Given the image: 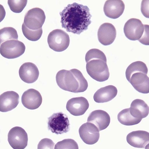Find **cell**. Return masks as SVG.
I'll list each match as a JSON object with an SVG mask.
<instances>
[{
  "mask_svg": "<svg viewBox=\"0 0 149 149\" xmlns=\"http://www.w3.org/2000/svg\"><path fill=\"white\" fill-rule=\"evenodd\" d=\"M60 15L62 27L67 32L78 35L88 30L92 22L88 7L76 3L68 4Z\"/></svg>",
  "mask_w": 149,
  "mask_h": 149,
  "instance_id": "cell-1",
  "label": "cell"
},
{
  "mask_svg": "<svg viewBox=\"0 0 149 149\" xmlns=\"http://www.w3.org/2000/svg\"><path fill=\"white\" fill-rule=\"evenodd\" d=\"M56 79L57 85L65 91L77 93L84 92L88 88L86 79L77 69L60 70L57 73Z\"/></svg>",
  "mask_w": 149,
  "mask_h": 149,
  "instance_id": "cell-2",
  "label": "cell"
},
{
  "mask_svg": "<svg viewBox=\"0 0 149 149\" xmlns=\"http://www.w3.org/2000/svg\"><path fill=\"white\" fill-rule=\"evenodd\" d=\"M148 72L146 65L141 61L132 63L126 69V79L138 92L143 94L149 93Z\"/></svg>",
  "mask_w": 149,
  "mask_h": 149,
  "instance_id": "cell-3",
  "label": "cell"
},
{
  "mask_svg": "<svg viewBox=\"0 0 149 149\" xmlns=\"http://www.w3.org/2000/svg\"><path fill=\"white\" fill-rule=\"evenodd\" d=\"M107 61L100 59H93L87 63V73L92 79L98 82L107 80L109 77Z\"/></svg>",
  "mask_w": 149,
  "mask_h": 149,
  "instance_id": "cell-4",
  "label": "cell"
},
{
  "mask_svg": "<svg viewBox=\"0 0 149 149\" xmlns=\"http://www.w3.org/2000/svg\"><path fill=\"white\" fill-rule=\"evenodd\" d=\"M49 47L56 52L66 50L70 44L68 34L63 30L56 29L49 33L47 38Z\"/></svg>",
  "mask_w": 149,
  "mask_h": 149,
  "instance_id": "cell-5",
  "label": "cell"
},
{
  "mask_svg": "<svg viewBox=\"0 0 149 149\" xmlns=\"http://www.w3.org/2000/svg\"><path fill=\"white\" fill-rule=\"evenodd\" d=\"M48 128L57 135L67 133L70 130L68 117L62 112L54 113L48 118Z\"/></svg>",
  "mask_w": 149,
  "mask_h": 149,
  "instance_id": "cell-6",
  "label": "cell"
},
{
  "mask_svg": "<svg viewBox=\"0 0 149 149\" xmlns=\"http://www.w3.org/2000/svg\"><path fill=\"white\" fill-rule=\"evenodd\" d=\"M25 46L22 42L16 40H10L1 45L0 52L1 55L8 59L19 58L24 54Z\"/></svg>",
  "mask_w": 149,
  "mask_h": 149,
  "instance_id": "cell-7",
  "label": "cell"
},
{
  "mask_svg": "<svg viewBox=\"0 0 149 149\" xmlns=\"http://www.w3.org/2000/svg\"><path fill=\"white\" fill-rule=\"evenodd\" d=\"M46 19L45 12L41 8L31 9L25 15L24 23L27 28L33 30L40 29Z\"/></svg>",
  "mask_w": 149,
  "mask_h": 149,
  "instance_id": "cell-8",
  "label": "cell"
},
{
  "mask_svg": "<svg viewBox=\"0 0 149 149\" xmlns=\"http://www.w3.org/2000/svg\"><path fill=\"white\" fill-rule=\"evenodd\" d=\"M28 139L27 132L19 126L13 128L8 132V141L13 149H25L28 144Z\"/></svg>",
  "mask_w": 149,
  "mask_h": 149,
  "instance_id": "cell-9",
  "label": "cell"
},
{
  "mask_svg": "<svg viewBox=\"0 0 149 149\" xmlns=\"http://www.w3.org/2000/svg\"><path fill=\"white\" fill-rule=\"evenodd\" d=\"M123 30L125 35L129 40L139 41L143 34L144 25L140 19L132 18L126 22Z\"/></svg>",
  "mask_w": 149,
  "mask_h": 149,
  "instance_id": "cell-10",
  "label": "cell"
},
{
  "mask_svg": "<svg viewBox=\"0 0 149 149\" xmlns=\"http://www.w3.org/2000/svg\"><path fill=\"white\" fill-rule=\"evenodd\" d=\"M81 139L86 144L93 145L97 143L100 138L98 129L93 123H87L82 125L79 129Z\"/></svg>",
  "mask_w": 149,
  "mask_h": 149,
  "instance_id": "cell-11",
  "label": "cell"
},
{
  "mask_svg": "<svg viewBox=\"0 0 149 149\" xmlns=\"http://www.w3.org/2000/svg\"><path fill=\"white\" fill-rule=\"evenodd\" d=\"M22 102L24 107L27 109L34 110L38 108L41 105L42 97L38 91L31 88L22 94Z\"/></svg>",
  "mask_w": 149,
  "mask_h": 149,
  "instance_id": "cell-12",
  "label": "cell"
},
{
  "mask_svg": "<svg viewBox=\"0 0 149 149\" xmlns=\"http://www.w3.org/2000/svg\"><path fill=\"white\" fill-rule=\"evenodd\" d=\"M116 34V30L113 25L105 23L99 27L97 32L98 39L102 45L108 46L113 42Z\"/></svg>",
  "mask_w": 149,
  "mask_h": 149,
  "instance_id": "cell-13",
  "label": "cell"
},
{
  "mask_svg": "<svg viewBox=\"0 0 149 149\" xmlns=\"http://www.w3.org/2000/svg\"><path fill=\"white\" fill-rule=\"evenodd\" d=\"M89 107L86 99L84 97L72 98L68 101L66 108L70 113L74 116L83 115Z\"/></svg>",
  "mask_w": 149,
  "mask_h": 149,
  "instance_id": "cell-14",
  "label": "cell"
},
{
  "mask_svg": "<svg viewBox=\"0 0 149 149\" xmlns=\"http://www.w3.org/2000/svg\"><path fill=\"white\" fill-rule=\"evenodd\" d=\"M127 142L135 148H148L149 144V133L145 131L138 130L130 132L126 137Z\"/></svg>",
  "mask_w": 149,
  "mask_h": 149,
  "instance_id": "cell-15",
  "label": "cell"
},
{
  "mask_svg": "<svg viewBox=\"0 0 149 149\" xmlns=\"http://www.w3.org/2000/svg\"><path fill=\"white\" fill-rule=\"evenodd\" d=\"M19 74L20 79L24 82L32 84L38 79L40 73L35 64L32 63L27 62L21 66Z\"/></svg>",
  "mask_w": 149,
  "mask_h": 149,
  "instance_id": "cell-16",
  "label": "cell"
},
{
  "mask_svg": "<svg viewBox=\"0 0 149 149\" xmlns=\"http://www.w3.org/2000/svg\"><path fill=\"white\" fill-rule=\"evenodd\" d=\"M19 96L14 91L6 92L0 96V111L6 112L12 110L19 104Z\"/></svg>",
  "mask_w": 149,
  "mask_h": 149,
  "instance_id": "cell-17",
  "label": "cell"
},
{
  "mask_svg": "<svg viewBox=\"0 0 149 149\" xmlns=\"http://www.w3.org/2000/svg\"><path fill=\"white\" fill-rule=\"evenodd\" d=\"M110 117L107 113L102 110L93 111L88 117V122L93 123L99 131L104 130L110 123Z\"/></svg>",
  "mask_w": 149,
  "mask_h": 149,
  "instance_id": "cell-18",
  "label": "cell"
},
{
  "mask_svg": "<svg viewBox=\"0 0 149 149\" xmlns=\"http://www.w3.org/2000/svg\"><path fill=\"white\" fill-rule=\"evenodd\" d=\"M125 8V4L122 1L108 0L105 3L104 11L107 17L116 19L123 14Z\"/></svg>",
  "mask_w": 149,
  "mask_h": 149,
  "instance_id": "cell-19",
  "label": "cell"
},
{
  "mask_svg": "<svg viewBox=\"0 0 149 149\" xmlns=\"http://www.w3.org/2000/svg\"><path fill=\"white\" fill-rule=\"evenodd\" d=\"M117 88L113 85L101 88L95 93L94 99L97 103L109 102L113 99L117 94Z\"/></svg>",
  "mask_w": 149,
  "mask_h": 149,
  "instance_id": "cell-20",
  "label": "cell"
},
{
  "mask_svg": "<svg viewBox=\"0 0 149 149\" xmlns=\"http://www.w3.org/2000/svg\"><path fill=\"white\" fill-rule=\"evenodd\" d=\"M131 114L135 118L141 119L148 116L149 107L144 101L136 99L132 102L130 108Z\"/></svg>",
  "mask_w": 149,
  "mask_h": 149,
  "instance_id": "cell-21",
  "label": "cell"
},
{
  "mask_svg": "<svg viewBox=\"0 0 149 149\" xmlns=\"http://www.w3.org/2000/svg\"><path fill=\"white\" fill-rule=\"evenodd\" d=\"M119 122L126 126H132L141 122V119L135 118L130 113V108L123 109L119 112L117 116Z\"/></svg>",
  "mask_w": 149,
  "mask_h": 149,
  "instance_id": "cell-22",
  "label": "cell"
},
{
  "mask_svg": "<svg viewBox=\"0 0 149 149\" xmlns=\"http://www.w3.org/2000/svg\"><path fill=\"white\" fill-rule=\"evenodd\" d=\"M18 40L17 31L12 27H5L1 29L0 31V40L1 45L7 40Z\"/></svg>",
  "mask_w": 149,
  "mask_h": 149,
  "instance_id": "cell-23",
  "label": "cell"
},
{
  "mask_svg": "<svg viewBox=\"0 0 149 149\" xmlns=\"http://www.w3.org/2000/svg\"><path fill=\"white\" fill-rule=\"evenodd\" d=\"M22 30L24 35L29 40L36 41L41 38L43 33L42 29L37 30H33L27 28L23 23L22 25Z\"/></svg>",
  "mask_w": 149,
  "mask_h": 149,
  "instance_id": "cell-24",
  "label": "cell"
},
{
  "mask_svg": "<svg viewBox=\"0 0 149 149\" xmlns=\"http://www.w3.org/2000/svg\"><path fill=\"white\" fill-rule=\"evenodd\" d=\"M93 59H100L107 61L105 54L102 51L98 49H90L86 55L85 61L86 63Z\"/></svg>",
  "mask_w": 149,
  "mask_h": 149,
  "instance_id": "cell-25",
  "label": "cell"
},
{
  "mask_svg": "<svg viewBox=\"0 0 149 149\" xmlns=\"http://www.w3.org/2000/svg\"><path fill=\"white\" fill-rule=\"evenodd\" d=\"M55 149H79L77 143L74 140L68 139L59 141L56 144Z\"/></svg>",
  "mask_w": 149,
  "mask_h": 149,
  "instance_id": "cell-26",
  "label": "cell"
},
{
  "mask_svg": "<svg viewBox=\"0 0 149 149\" xmlns=\"http://www.w3.org/2000/svg\"><path fill=\"white\" fill-rule=\"evenodd\" d=\"M27 1H8V4L10 10L13 13H21L27 4Z\"/></svg>",
  "mask_w": 149,
  "mask_h": 149,
  "instance_id": "cell-27",
  "label": "cell"
},
{
  "mask_svg": "<svg viewBox=\"0 0 149 149\" xmlns=\"http://www.w3.org/2000/svg\"><path fill=\"white\" fill-rule=\"evenodd\" d=\"M54 145L55 144L52 140L49 138H44L39 142L38 146V149H53L54 148Z\"/></svg>",
  "mask_w": 149,
  "mask_h": 149,
  "instance_id": "cell-28",
  "label": "cell"
},
{
  "mask_svg": "<svg viewBox=\"0 0 149 149\" xmlns=\"http://www.w3.org/2000/svg\"><path fill=\"white\" fill-rule=\"evenodd\" d=\"M144 30L143 34L141 40H139L140 42L146 45H149V25H144Z\"/></svg>",
  "mask_w": 149,
  "mask_h": 149,
  "instance_id": "cell-29",
  "label": "cell"
}]
</instances>
